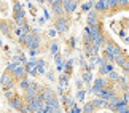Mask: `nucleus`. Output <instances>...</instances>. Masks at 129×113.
<instances>
[{
    "label": "nucleus",
    "mask_w": 129,
    "mask_h": 113,
    "mask_svg": "<svg viewBox=\"0 0 129 113\" xmlns=\"http://www.w3.org/2000/svg\"><path fill=\"white\" fill-rule=\"evenodd\" d=\"M81 113H129L124 105L115 104L104 99H92L86 102L81 108Z\"/></svg>",
    "instance_id": "nucleus-3"
},
{
    "label": "nucleus",
    "mask_w": 129,
    "mask_h": 113,
    "mask_svg": "<svg viewBox=\"0 0 129 113\" xmlns=\"http://www.w3.org/2000/svg\"><path fill=\"white\" fill-rule=\"evenodd\" d=\"M89 27L105 56L129 78V0H99Z\"/></svg>",
    "instance_id": "nucleus-1"
},
{
    "label": "nucleus",
    "mask_w": 129,
    "mask_h": 113,
    "mask_svg": "<svg viewBox=\"0 0 129 113\" xmlns=\"http://www.w3.org/2000/svg\"><path fill=\"white\" fill-rule=\"evenodd\" d=\"M54 7L57 8H66V10H73L81 0H49Z\"/></svg>",
    "instance_id": "nucleus-4"
},
{
    "label": "nucleus",
    "mask_w": 129,
    "mask_h": 113,
    "mask_svg": "<svg viewBox=\"0 0 129 113\" xmlns=\"http://www.w3.org/2000/svg\"><path fill=\"white\" fill-rule=\"evenodd\" d=\"M22 21V11L19 0H0V30L5 35L13 37Z\"/></svg>",
    "instance_id": "nucleus-2"
}]
</instances>
